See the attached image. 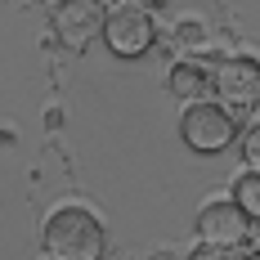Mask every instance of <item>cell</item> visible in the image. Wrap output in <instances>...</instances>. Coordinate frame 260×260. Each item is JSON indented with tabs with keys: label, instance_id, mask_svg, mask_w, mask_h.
<instances>
[{
	"label": "cell",
	"instance_id": "cell-1",
	"mask_svg": "<svg viewBox=\"0 0 260 260\" xmlns=\"http://www.w3.org/2000/svg\"><path fill=\"white\" fill-rule=\"evenodd\" d=\"M108 251L104 224L85 207H58L45 220V256L54 260H99Z\"/></svg>",
	"mask_w": 260,
	"mask_h": 260
},
{
	"label": "cell",
	"instance_id": "cell-2",
	"mask_svg": "<svg viewBox=\"0 0 260 260\" xmlns=\"http://www.w3.org/2000/svg\"><path fill=\"white\" fill-rule=\"evenodd\" d=\"M193 229H198L193 256H202V260L207 256H238L242 242H247V229H251V215H247V207L238 198H211L207 207L198 211Z\"/></svg>",
	"mask_w": 260,
	"mask_h": 260
},
{
	"label": "cell",
	"instance_id": "cell-3",
	"mask_svg": "<svg viewBox=\"0 0 260 260\" xmlns=\"http://www.w3.org/2000/svg\"><path fill=\"white\" fill-rule=\"evenodd\" d=\"M180 135H184V144L193 153H220V148H229L238 139V121H234L229 108L211 104V99H198V104L184 108Z\"/></svg>",
	"mask_w": 260,
	"mask_h": 260
},
{
	"label": "cell",
	"instance_id": "cell-4",
	"mask_svg": "<svg viewBox=\"0 0 260 260\" xmlns=\"http://www.w3.org/2000/svg\"><path fill=\"white\" fill-rule=\"evenodd\" d=\"M104 41L117 58H144L157 41V23H153V14H144L139 5H121V9H108Z\"/></svg>",
	"mask_w": 260,
	"mask_h": 260
},
{
	"label": "cell",
	"instance_id": "cell-5",
	"mask_svg": "<svg viewBox=\"0 0 260 260\" xmlns=\"http://www.w3.org/2000/svg\"><path fill=\"white\" fill-rule=\"evenodd\" d=\"M108 9L104 0H58L54 5V31L68 50H85L94 36H104Z\"/></svg>",
	"mask_w": 260,
	"mask_h": 260
},
{
	"label": "cell",
	"instance_id": "cell-6",
	"mask_svg": "<svg viewBox=\"0 0 260 260\" xmlns=\"http://www.w3.org/2000/svg\"><path fill=\"white\" fill-rule=\"evenodd\" d=\"M215 94H220L229 108L260 104V63L247 58V54L220 58V63H215Z\"/></svg>",
	"mask_w": 260,
	"mask_h": 260
},
{
	"label": "cell",
	"instance_id": "cell-7",
	"mask_svg": "<svg viewBox=\"0 0 260 260\" xmlns=\"http://www.w3.org/2000/svg\"><path fill=\"white\" fill-rule=\"evenodd\" d=\"M171 94L184 99V104H198V99L215 94V72H207V68L193 63V58H184V63L171 68Z\"/></svg>",
	"mask_w": 260,
	"mask_h": 260
},
{
	"label": "cell",
	"instance_id": "cell-8",
	"mask_svg": "<svg viewBox=\"0 0 260 260\" xmlns=\"http://www.w3.org/2000/svg\"><path fill=\"white\" fill-rule=\"evenodd\" d=\"M234 198L247 207V215L260 224V171H247V175L234 184Z\"/></svg>",
	"mask_w": 260,
	"mask_h": 260
},
{
	"label": "cell",
	"instance_id": "cell-9",
	"mask_svg": "<svg viewBox=\"0 0 260 260\" xmlns=\"http://www.w3.org/2000/svg\"><path fill=\"white\" fill-rule=\"evenodd\" d=\"M242 161H247L251 171H260V121L242 135Z\"/></svg>",
	"mask_w": 260,
	"mask_h": 260
}]
</instances>
